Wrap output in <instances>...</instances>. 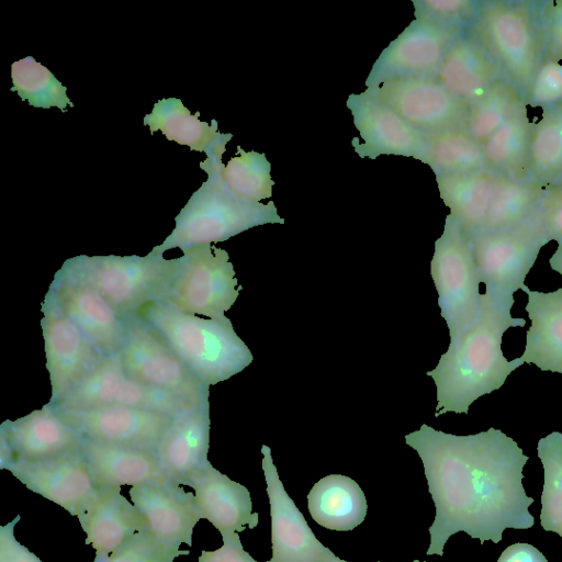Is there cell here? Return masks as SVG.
<instances>
[{"label": "cell", "instance_id": "1", "mask_svg": "<svg viewBox=\"0 0 562 562\" xmlns=\"http://www.w3.org/2000/svg\"><path fill=\"white\" fill-rule=\"evenodd\" d=\"M405 442L422 459L436 509L426 555L441 557L460 531L498 543L505 529L533 526L528 510L533 498L522 486L529 457L499 429L460 436L423 424Z\"/></svg>", "mask_w": 562, "mask_h": 562}, {"label": "cell", "instance_id": "2", "mask_svg": "<svg viewBox=\"0 0 562 562\" xmlns=\"http://www.w3.org/2000/svg\"><path fill=\"white\" fill-rule=\"evenodd\" d=\"M514 296L485 291L477 319L458 338L450 340L435 369L427 372L436 385V413H465L482 395L503 386L507 376L524 361H508L502 351L504 333L522 327L525 318L513 317Z\"/></svg>", "mask_w": 562, "mask_h": 562}, {"label": "cell", "instance_id": "3", "mask_svg": "<svg viewBox=\"0 0 562 562\" xmlns=\"http://www.w3.org/2000/svg\"><path fill=\"white\" fill-rule=\"evenodd\" d=\"M222 155L206 156L200 162L207 179L193 192L175 217L176 226L166 239L151 249L189 248L224 241L249 228L265 224H284L273 201L267 204L246 200L233 192L223 178Z\"/></svg>", "mask_w": 562, "mask_h": 562}, {"label": "cell", "instance_id": "4", "mask_svg": "<svg viewBox=\"0 0 562 562\" xmlns=\"http://www.w3.org/2000/svg\"><path fill=\"white\" fill-rule=\"evenodd\" d=\"M138 315L159 333L176 356L207 386L228 380L252 362L251 351L226 316L204 319L166 302L148 304Z\"/></svg>", "mask_w": 562, "mask_h": 562}, {"label": "cell", "instance_id": "5", "mask_svg": "<svg viewBox=\"0 0 562 562\" xmlns=\"http://www.w3.org/2000/svg\"><path fill=\"white\" fill-rule=\"evenodd\" d=\"M542 0H481L464 32L497 63L522 100L543 63Z\"/></svg>", "mask_w": 562, "mask_h": 562}, {"label": "cell", "instance_id": "6", "mask_svg": "<svg viewBox=\"0 0 562 562\" xmlns=\"http://www.w3.org/2000/svg\"><path fill=\"white\" fill-rule=\"evenodd\" d=\"M180 258L161 255L87 256L67 259L56 272L89 285L122 315L138 314L148 304L166 302L178 272Z\"/></svg>", "mask_w": 562, "mask_h": 562}, {"label": "cell", "instance_id": "7", "mask_svg": "<svg viewBox=\"0 0 562 562\" xmlns=\"http://www.w3.org/2000/svg\"><path fill=\"white\" fill-rule=\"evenodd\" d=\"M430 274L438 293L440 314L448 326L450 340H453L477 319L482 294L471 240L450 214L441 236L435 241Z\"/></svg>", "mask_w": 562, "mask_h": 562}, {"label": "cell", "instance_id": "8", "mask_svg": "<svg viewBox=\"0 0 562 562\" xmlns=\"http://www.w3.org/2000/svg\"><path fill=\"white\" fill-rule=\"evenodd\" d=\"M469 238L480 281L487 291L509 296L522 290L540 249L550 241L538 211L516 226L479 232Z\"/></svg>", "mask_w": 562, "mask_h": 562}, {"label": "cell", "instance_id": "9", "mask_svg": "<svg viewBox=\"0 0 562 562\" xmlns=\"http://www.w3.org/2000/svg\"><path fill=\"white\" fill-rule=\"evenodd\" d=\"M179 258L166 303L187 314L224 318L241 290L228 252L205 244L184 250Z\"/></svg>", "mask_w": 562, "mask_h": 562}, {"label": "cell", "instance_id": "10", "mask_svg": "<svg viewBox=\"0 0 562 562\" xmlns=\"http://www.w3.org/2000/svg\"><path fill=\"white\" fill-rule=\"evenodd\" d=\"M126 338L120 358L134 380L196 404L209 402L202 383L159 333L138 314H123Z\"/></svg>", "mask_w": 562, "mask_h": 562}, {"label": "cell", "instance_id": "11", "mask_svg": "<svg viewBox=\"0 0 562 562\" xmlns=\"http://www.w3.org/2000/svg\"><path fill=\"white\" fill-rule=\"evenodd\" d=\"M198 405L200 404L134 380L124 370L120 355H115L103 357L53 407L90 409L103 406H128L177 416Z\"/></svg>", "mask_w": 562, "mask_h": 562}, {"label": "cell", "instance_id": "12", "mask_svg": "<svg viewBox=\"0 0 562 562\" xmlns=\"http://www.w3.org/2000/svg\"><path fill=\"white\" fill-rule=\"evenodd\" d=\"M41 311L46 369L50 381L48 404L55 406L103 357L66 315L52 284Z\"/></svg>", "mask_w": 562, "mask_h": 562}, {"label": "cell", "instance_id": "13", "mask_svg": "<svg viewBox=\"0 0 562 562\" xmlns=\"http://www.w3.org/2000/svg\"><path fill=\"white\" fill-rule=\"evenodd\" d=\"M368 90L426 137L465 127L470 105L435 77L394 79Z\"/></svg>", "mask_w": 562, "mask_h": 562}, {"label": "cell", "instance_id": "14", "mask_svg": "<svg viewBox=\"0 0 562 562\" xmlns=\"http://www.w3.org/2000/svg\"><path fill=\"white\" fill-rule=\"evenodd\" d=\"M464 32L413 20L374 61L366 88L403 78L436 77L445 54Z\"/></svg>", "mask_w": 562, "mask_h": 562}, {"label": "cell", "instance_id": "15", "mask_svg": "<svg viewBox=\"0 0 562 562\" xmlns=\"http://www.w3.org/2000/svg\"><path fill=\"white\" fill-rule=\"evenodd\" d=\"M55 411L86 439L151 452H156L175 418L166 413L128 406Z\"/></svg>", "mask_w": 562, "mask_h": 562}, {"label": "cell", "instance_id": "16", "mask_svg": "<svg viewBox=\"0 0 562 562\" xmlns=\"http://www.w3.org/2000/svg\"><path fill=\"white\" fill-rule=\"evenodd\" d=\"M261 453L271 519L270 562H347L336 557L315 537L305 517L286 493L273 463L271 449L263 445Z\"/></svg>", "mask_w": 562, "mask_h": 562}, {"label": "cell", "instance_id": "17", "mask_svg": "<svg viewBox=\"0 0 562 562\" xmlns=\"http://www.w3.org/2000/svg\"><path fill=\"white\" fill-rule=\"evenodd\" d=\"M353 124L363 142L353 137L351 145L360 158L381 155L412 157L423 162L427 137L366 89L351 93L346 101Z\"/></svg>", "mask_w": 562, "mask_h": 562}, {"label": "cell", "instance_id": "18", "mask_svg": "<svg viewBox=\"0 0 562 562\" xmlns=\"http://www.w3.org/2000/svg\"><path fill=\"white\" fill-rule=\"evenodd\" d=\"M83 437L48 403L0 426V469L14 460L40 461L81 451Z\"/></svg>", "mask_w": 562, "mask_h": 562}, {"label": "cell", "instance_id": "19", "mask_svg": "<svg viewBox=\"0 0 562 562\" xmlns=\"http://www.w3.org/2000/svg\"><path fill=\"white\" fill-rule=\"evenodd\" d=\"M3 469L26 488L76 517L97 490L81 451L40 461L14 460Z\"/></svg>", "mask_w": 562, "mask_h": 562}, {"label": "cell", "instance_id": "20", "mask_svg": "<svg viewBox=\"0 0 562 562\" xmlns=\"http://www.w3.org/2000/svg\"><path fill=\"white\" fill-rule=\"evenodd\" d=\"M66 315L102 356L119 355L126 331L122 314L97 290L55 273L50 283Z\"/></svg>", "mask_w": 562, "mask_h": 562}, {"label": "cell", "instance_id": "21", "mask_svg": "<svg viewBox=\"0 0 562 562\" xmlns=\"http://www.w3.org/2000/svg\"><path fill=\"white\" fill-rule=\"evenodd\" d=\"M130 497L146 517L154 536L177 548L183 543L192 546L193 529L202 519L193 493L169 481L133 486Z\"/></svg>", "mask_w": 562, "mask_h": 562}, {"label": "cell", "instance_id": "22", "mask_svg": "<svg viewBox=\"0 0 562 562\" xmlns=\"http://www.w3.org/2000/svg\"><path fill=\"white\" fill-rule=\"evenodd\" d=\"M187 486L194 490L202 519L209 520L222 539L258 526L259 515L252 512L248 488L221 473L211 462L195 473Z\"/></svg>", "mask_w": 562, "mask_h": 562}, {"label": "cell", "instance_id": "23", "mask_svg": "<svg viewBox=\"0 0 562 562\" xmlns=\"http://www.w3.org/2000/svg\"><path fill=\"white\" fill-rule=\"evenodd\" d=\"M210 403H202L175 416L156 454L170 481L188 485L206 463L210 448Z\"/></svg>", "mask_w": 562, "mask_h": 562}, {"label": "cell", "instance_id": "24", "mask_svg": "<svg viewBox=\"0 0 562 562\" xmlns=\"http://www.w3.org/2000/svg\"><path fill=\"white\" fill-rule=\"evenodd\" d=\"M78 520L86 544L95 554H110L135 533L148 529L144 514L121 493V487L97 488Z\"/></svg>", "mask_w": 562, "mask_h": 562}, {"label": "cell", "instance_id": "25", "mask_svg": "<svg viewBox=\"0 0 562 562\" xmlns=\"http://www.w3.org/2000/svg\"><path fill=\"white\" fill-rule=\"evenodd\" d=\"M81 453L97 488L133 487L170 481L156 452L83 438Z\"/></svg>", "mask_w": 562, "mask_h": 562}, {"label": "cell", "instance_id": "26", "mask_svg": "<svg viewBox=\"0 0 562 562\" xmlns=\"http://www.w3.org/2000/svg\"><path fill=\"white\" fill-rule=\"evenodd\" d=\"M435 78L469 105L481 99L495 82L506 79L490 54L465 33L449 46Z\"/></svg>", "mask_w": 562, "mask_h": 562}, {"label": "cell", "instance_id": "27", "mask_svg": "<svg viewBox=\"0 0 562 562\" xmlns=\"http://www.w3.org/2000/svg\"><path fill=\"white\" fill-rule=\"evenodd\" d=\"M522 291L528 295L525 308L531 326L520 359L542 371L562 374V286L540 292L525 285Z\"/></svg>", "mask_w": 562, "mask_h": 562}, {"label": "cell", "instance_id": "28", "mask_svg": "<svg viewBox=\"0 0 562 562\" xmlns=\"http://www.w3.org/2000/svg\"><path fill=\"white\" fill-rule=\"evenodd\" d=\"M199 116V111L192 114L180 99L166 98L154 104L151 112L144 116L143 124L149 126L151 135L160 131L168 140L189 146L192 151H203L206 156L223 155L233 135L221 133L216 120L210 124L200 121Z\"/></svg>", "mask_w": 562, "mask_h": 562}, {"label": "cell", "instance_id": "29", "mask_svg": "<svg viewBox=\"0 0 562 562\" xmlns=\"http://www.w3.org/2000/svg\"><path fill=\"white\" fill-rule=\"evenodd\" d=\"M307 508L316 524L336 531L355 529L368 512L359 484L342 474H329L318 480L307 494Z\"/></svg>", "mask_w": 562, "mask_h": 562}, {"label": "cell", "instance_id": "30", "mask_svg": "<svg viewBox=\"0 0 562 562\" xmlns=\"http://www.w3.org/2000/svg\"><path fill=\"white\" fill-rule=\"evenodd\" d=\"M495 178L490 169L436 177L441 200L468 237L485 221Z\"/></svg>", "mask_w": 562, "mask_h": 562}, {"label": "cell", "instance_id": "31", "mask_svg": "<svg viewBox=\"0 0 562 562\" xmlns=\"http://www.w3.org/2000/svg\"><path fill=\"white\" fill-rule=\"evenodd\" d=\"M531 122L525 102L482 145L487 168L512 179L528 180L530 161Z\"/></svg>", "mask_w": 562, "mask_h": 562}, {"label": "cell", "instance_id": "32", "mask_svg": "<svg viewBox=\"0 0 562 562\" xmlns=\"http://www.w3.org/2000/svg\"><path fill=\"white\" fill-rule=\"evenodd\" d=\"M544 188L529 179L518 181L496 175L486 217L479 232L513 227L527 221L538 211Z\"/></svg>", "mask_w": 562, "mask_h": 562}, {"label": "cell", "instance_id": "33", "mask_svg": "<svg viewBox=\"0 0 562 562\" xmlns=\"http://www.w3.org/2000/svg\"><path fill=\"white\" fill-rule=\"evenodd\" d=\"M424 164L435 177L488 169L482 145L465 127L427 136Z\"/></svg>", "mask_w": 562, "mask_h": 562}, {"label": "cell", "instance_id": "34", "mask_svg": "<svg viewBox=\"0 0 562 562\" xmlns=\"http://www.w3.org/2000/svg\"><path fill=\"white\" fill-rule=\"evenodd\" d=\"M562 178V105L543 110L531 124L529 180L544 187Z\"/></svg>", "mask_w": 562, "mask_h": 562}, {"label": "cell", "instance_id": "35", "mask_svg": "<svg viewBox=\"0 0 562 562\" xmlns=\"http://www.w3.org/2000/svg\"><path fill=\"white\" fill-rule=\"evenodd\" d=\"M11 91L18 92L23 101L34 108L49 109L56 106L66 112V106H74L67 97V88L56 79L47 67L27 56L11 65Z\"/></svg>", "mask_w": 562, "mask_h": 562}, {"label": "cell", "instance_id": "36", "mask_svg": "<svg viewBox=\"0 0 562 562\" xmlns=\"http://www.w3.org/2000/svg\"><path fill=\"white\" fill-rule=\"evenodd\" d=\"M524 102L518 89L506 79L495 82L470 105L465 128L483 145Z\"/></svg>", "mask_w": 562, "mask_h": 562}, {"label": "cell", "instance_id": "37", "mask_svg": "<svg viewBox=\"0 0 562 562\" xmlns=\"http://www.w3.org/2000/svg\"><path fill=\"white\" fill-rule=\"evenodd\" d=\"M537 452L543 467L541 526L562 538V434L553 431L541 438Z\"/></svg>", "mask_w": 562, "mask_h": 562}, {"label": "cell", "instance_id": "38", "mask_svg": "<svg viewBox=\"0 0 562 562\" xmlns=\"http://www.w3.org/2000/svg\"><path fill=\"white\" fill-rule=\"evenodd\" d=\"M222 173L229 189L246 200L260 202L272 195L271 164L265 154L245 151L238 145Z\"/></svg>", "mask_w": 562, "mask_h": 562}, {"label": "cell", "instance_id": "39", "mask_svg": "<svg viewBox=\"0 0 562 562\" xmlns=\"http://www.w3.org/2000/svg\"><path fill=\"white\" fill-rule=\"evenodd\" d=\"M189 554V550L168 544L145 529L112 553L95 554L93 562H173L176 558Z\"/></svg>", "mask_w": 562, "mask_h": 562}, {"label": "cell", "instance_id": "40", "mask_svg": "<svg viewBox=\"0 0 562 562\" xmlns=\"http://www.w3.org/2000/svg\"><path fill=\"white\" fill-rule=\"evenodd\" d=\"M415 20L463 32L475 19L479 1L413 0Z\"/></svg>", "mask_w": 562, "mask_h": 562}, {"label": "cell", "instance_id": "41", "mask_svg": "<svg viewBox=\"0 0 562 562\" xmlns=\"http://www.w3.org/2000/svg\"><path fill=\"white\" fill-rule=\"evenodd\" d=\"M524 102L542 110L562 105V65L543 61L524 95Z\"/></svg>", "mask_w": 562, "mask_h": 562}, {"label": "cell", "instance_id": "42", "mask_svg": "<svg viewBox=\"0 0 562 562\" xmlns=\"http://www.w3.org/2000/svg\"><path fill=\"white\" fill-rule=\"evenodd\" d=\"M543 61L562 59V0H542Z\"/></svg>", "mask_w": 562, "mask_h": 562}, {"label": "cell", "instance_id": "43", "mask_svg": "<svg viewBox=\"0 0 562 562\" xmlns=\"http://www.w3.org/2000/svg\"><path fill=\"white\" fill-rule=\"evenodd\" d=\"M549 240L562 244V182L549 184L538 209Z\"/></svg>", "mask_w": 562, "mask_h": 562}, {"label": "cell", "instance_id": "44", "mask_svg": "<svg viewBox=\"0 0 562 562\" xmlns=\"http://www.w3.org/2000/svg\"><path fill=\"white\" fill-rule=\"evenodd\" d=\"M21 516L0 527V562H42L33 552L21 544L14 536V527Z\"/></svg>", "mask_w": 562, "mask_h": 562}, {"label": "cell", "instance_id": "45", "mask_svg": "<svg viewBox=\"0 0 562 562\" xmlns=\"http://www.w3.org/2000/svg\"><path fill=\"white\" fill-rule=\"evenodd\" d=\"M222 540L223 546L220 549L202 550L199 562H259L244 550L238 533ZM265 562H270V560Z\"/></svg>", "mask_w": 562, "mask_h": 562}, {"label": "cell", "instance_id": "46", "mask_svg": "<svg viewBox=\"0 0 562 562\" xmlns=\"http://www.w3.org/2000/svg\"><path fill=\"white\" fill-rule=\"evenodd\" d=\"M497 562H548V560L533 546L515 543L503 551Z\"/></svg>", "mask_w": 562, "mask_h": 562}, {"label": "cell", "instance_id": "47", "mask_svg": "<svg viewBox=\"0 0 562 562\" xmlns=\"http://www.w3.org/2000/svg\"><path fill=\"white\" fill-rule=\"evenodd\" d=\"M552 270L559 272L562 276V244H558L555 252L549 260Z\"/></svg>", "mask_w": 562, "mask_h": 562}, {"label": "cell", "instance_id": "48", "mask_svg": "<svg viewBox=\"0 0 562 562\" xmlns=\"http://www.w3.org/2000/svg\"><path fill=\"white\" fill-rule=\"evenodd\" d=\"M412 562H420V561H418V560H414V561H412ZM425 562H426V561H425Z\"/></svg>", "mask_w": 562, "mask_h": 562}, {"label": "cell", "instance_id": "49", "mask_svg": "<svg viewBox=\"0 0 562 562\" xmlns=\"http://www.w3.org/2000/svg\"><path fill=\"white\" fill-rule=\"evenodd\" d=\"M558 182H562V178H561ZM555 183H557V182H555Z\"/></svg>", "mask_w": 562, "mask_h": 562}]
</instances>
